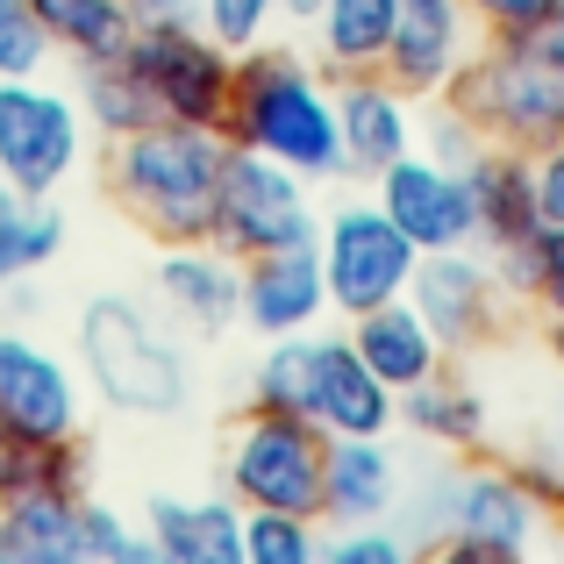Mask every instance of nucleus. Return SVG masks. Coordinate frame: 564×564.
I'll return each mask as SVG.
<instances>
[{
	"mask_svg": "<svg viewBox=\"0 0 564 564\" xmlns=\"http://www.w3.org/2000/svg\"><path fill=\"white\" fill-rule=\"evenodd\" d=\"M221 137H229L236 151H264V158H279V165H293L301 180H344L336 79L322 65H307L301 51H279V43L236 51Z\"/></svg>",
	"mask_w": 564,
	"mask_h": 564,
	"instance_id": "obj_1",
	"label": "nucleus"
},
{
	"mask_svg": "<svg viewBox=\"0 0 564 564\" xmlns=\"http://www.w3.org/2000/svg\"><path fill=\"white\" fill-rule=\"evenodd\" d=\"M221 165H229V137L221 129L143 122L129 137H108V193L158 250L215 236Z\"/></svg>",
	"mask_w": 564,
	"mask_h": 564,
	"instance_id": "obj_2",
	"label": "nucleus"
},
{
	"mask_svg": "<svg viewBox=\"0 0 564 564\" xmlns=\"http://www.w3.org/2000/svg\"><path fill=\"white\" fill-rule=\"evenodd\" d=\"M436 100H451L486 143H514L529 158L564 143V22L471 51Z\"/></svg>",
	"mask_w": 564,
	"mask_h": 564,
	"instance_id": "obj_3",
	"label": "nucleus"
},
{
	"mask_svg": "<svg viewBox=\"0 0 564 564\" xmlns=\"http://www.w3.org/2000/svg\"><path fill=\"white\" fill-rule=\"evenodd\" d=\"M79 372L129 422H165L193 400V365L180 336L129 293H94L79 307Z\"/></svg>",
	"mask_w": 564,
	"mask_h": 564,
	"instance_id": "obj_4",
	"label": "nucleus"
},
{
	"mask_svg": "<svg viewBox=\"0 0 564 564\" xmlns=\"http://www.w3.org/2000/svg\"><path fill=\"white\" fill-rule=\"evenodd\" d=\"M536 536H543V508L514 479V465H471L436 479L422 494V529H414V543L457 564H508Z\"/></svg>",
	"mask_w": 564,
	"mask_h": 564,
	"instance_id": "obj_5",
	"label": "nucleus"
},
{
	"mask_svg": "<svg viewBox=\"0 0 564 564\" xmlns=\"http://www.w3.org/2000/svg\"><path fill=\"white\" fill-rule=\"evenodd\" d=\"M122 65L137 72L143 100L158 122H193V129H221L229 115V79H236V51L200 22H137V36L122 43Z\"/></svg>",
	"mask_w": 564,
	"mask_h": 564,
	"instance_id": "obj_6",
	"label": "nucleus"
},
{
	"mask_svg": "<svg viewBox=\"0 0 564 564\" xmlns=\"http://www.w3.org/2000/svg\"><path fill=\"white\" fill-rule=\"evenodd\" d=\"M322 465H329V436L307 414H279V408H250L229 429V479L236 508H286V514H315L322 522Z\"/></svg>",
	"mask_w": 564,
	"mask_h": 564,
	"instance_id": "obj_7",
	"label": "nucleus"
},
{
	"mask_svg": "<svg viewBox=\"0 0 564 564\" xmlns=\"http://www.w3.org/2000/svg\"><path fill=\"white\" fill-rule=\"evenodd\" d=\"M307 186L293 165L264 151H236L221 165V207H215V243L229 258H272V250H307L322 236V215L307 200Z\"/></svg>",
	"mask_w": 564,
	"mask_h": 564,
	"instance_id": "obj_8",
	"label": "nucleus"
},
{
	"mask_svg": "<svg viewBox=\"0 0 564 564\" xmlns=\"http://www.w3.org/2000/svg\"><path fill=\"white\" fill-rule=\"evenodd\" d=\"M86 151V108L79 94L36 79H0V186L51 200L57 186L79 172Z\"/></svg>",
	"mask_w": 564,
	"mask_h": 564,
	"instance_id": "obj_9",
	"label": "nucleus"
},
{
	"mask_svg": "<svg viewBox=\"0 0 564 564\" xmlns=\"http://www.w3.org/2000/svg\"><path fill=\"white\" fill-rule=\"evenodd\" d=\"M315 258H322V279H329V307L350 322L365 307L400 301L414 264H422V250L400 236V221L379 200H344L336 215H322Z\"/></svg>",
	"mask_w": 564,
	"mask_h": 564,
	"instance_id": "obj_10",
	"label": "nucleus"
},
{
	"mask_svg": "<svg viewBox=\"0 0 564 564\" xmlns=\"http://www.w3.org/2000/svg\"><path fill=\"white\" fill-rule=\"evenodd\" d=\"M408 301L422 307V322L436 329V344L451 350H479L486 336L500 329V307H508V286H500V258L479 243L457 250H422L408 279Z\"/></svg>",
	"mask_w": 564,
	"mask_h": 564,
	"instance_id": "obj_11",
	"label": "nucleus"
},
{
	"mask_svg": "<svg viewBox=\"0 0 564 564\" xmlns=\"http://www.w3.org/2000/svg\"><path fill=\"white\" fill-rule=\"evenodd\" d=\"M0 422L14 436H36V443H57V436H79L86 429L79 372L51 344H36L29 329H8V322H0Z\"/></svg>",
	"mask_w": 564,
	"mask_h": 564,
	"instance_id": "obj_12",
	"label": "nucleus"
},
{
	"mask_svg": "<svg viewBox=\"0 0 564 564\" xmlns=\"http://www.w3.org/2000/svg\"><path fill=\"white\" fill-rule=\"evenodd\" d=\"M372 200L400 221L414 250H457V243H479V215H471V186L465 165H443L429 151H408L372 180Z\"/></svg>",
	"mask_w": 564,
	"mask_h": 564,
	"instance_id": "obj_13",
	"label": "nucleus"
},
{
	"mask_svg": "<svg viewBox=\"0 0 564 564\" xmlns=\"http://www.w3.org/2000/svg\"><path fill=\"white\" fill-rule=\"evenodd\" d=\"M301 414L322 436H386L400 422V393L358 358L350 336L307 329V408Z\"/></svg>",
	"mask_w": 564,
	"mask_h": 564,
	"instance_id": "obj_14",
	"label": "nucleus"
},
{
	"mask_svg": "<svg viewBox=\"0 0 564 564\" xmlns=\"http://www.w3.org/2000/svg\"><path fill=\"white\" fill-rule=\"evenodd\" d=\"M471 57V14L465 0H400L393 8V43H386V79L414 100H436Z\"/></svg>",
	"mask_w": 564,
	"mask_h": 564,
	"instance_id": "obj_15",
	"label": "nucleus"
},
{
	"mask_svg": "<svg viewBox=\"0 0 564 564\" xmlns=\"http://www.w3.org/2000/svg\"><path fill=\"white\" fill-rule=\"evenodd\" d=\"M336 137H344V172L379 180L393 158L414 151V94L372 72H336Z\"/></svg>",
	"mask_w": 564,
	"mask_h": 564,
	"instance_id": "obj_16",
	"label": "nucleus"
},
{
	"mask_svg": "<svg viewBox=\"0 0 564 564\" xmlns=\"http://www.w3.org/2000/svg\"><path fill=\"white\" fill-rule=\"evenodd\" d=\"M158 301H165L172 322L200 336H221L229 322H243V258L207 236V243H165L158 250Z\"/></svg>",
	"mask_w": 564,
	"mask_h": 564,
	"instance_id": "obj_17",
	"label": "nucleus"
},
{
	"mask_svg": "<svg viewBox=\"0 0 564 564\" xmlns=\"http://www.w3.org/2000/svg\"><path fill=\"white\" fill-rule=\"evenodd\" d=\"M465 186H471V215H479V250H494V258L543 221L536 158L514 151V143H479L465 158Z\"/></svg>",
	"mask_w": 564,
	"mask_h": 564,
	"instance_id": "obj_18",
	"label": "nucleus"
},
{
	"mask_svg": "<svg viewBox=\"0 0 564 564\" xmlns=\"http://www.w3.org/2000/svg\"><path fill=\"white\" fill-rule=\"evenodd\" d=\"M322 315H329V279H322L315 243L272 250V258H243V322L258 336H301Z\"/></svg>",
	"mask_w": 564,
	"mask_h": 564,
	"instance_id": "obj_19",
	"label": "nucleus"
},
{
	"mask_svg": "<svg viewBox=\"0 0 564 564\" xmlns=\"http://www.w3.org/2000/svg\"><path fill=\"white\" fill-rule=\"evenodd\" d=\"M400 508V465L386 436H329L322 465V522L358 529V522H393Z\"/></svg>",
	"mask_w": 564,
	"mask_h": 564,
	"instance_id": "obj_20",
	"label": "nucleus"
},
{
	"mask_svg": "<svg viewBox=\"0 0 564 564\" xmlns=\"http://www.w3.org/2000/svg\"><path fill=\"white\" fill-rule=\"evenodd\" d=\"M143 536L158 564H243V508L229 500H180L158 494L143 508Z\"/></svg>",
	"mask_w": 564,
	"mask_h": 564,
	"instance_id": "obj_21",
	"label": "nucleus"
},
{
	"mask_svg": "<svg viewBox=\"0 0 564 564\" xmlns=\"http://www.w3.org/2000/svg\"><path fill=\"white\" fill-rule=\"evenodd\" d=\"M344 336L358 344V358L372 365V372L393 386V393L422 386L429 372H443V358H451L408 293H400V301H386V307H365V315H350V329H344Z\"/></svg>",
	"mask_w": 564,
	"mask_h": 564,
	"instance_id": "obj_22",
	"label": "nucleus"
},
{
	"mask_svg": "<svg viewBox=\"0 0 564 564\" xmlns=\"http://www.w3.org/2000/svg\"><path fill=\"white\" fill-rule=\"evenodd\" d=\"M79 500L72 494H8L0 500V564H86L79 557Z\"/></svg>",
	"mask_w": 564,
	"mask_h": 564,
	"instance_id": "obj_23",
	"label": "nucleus"
},
{
	"mask_svg": "<svg viewBox=\"0 0 564 564\" xmlns=\"http://www.w3.org/2000/svg\"><path fill=\"white\" fill-rule=\"evenodd\" d=\"M400 422L422 443H436V451H479L486 443V400H479V386H465L443 365V372H429L422 386L400 393Z\"/></svg>",
	"mask_w": 564,
	"mask_h": 564,
	"instance_id": "obj_24",
	"label": "nucleus"
},
{
	"mask_svg": "<svg viewBox=\"0 0 564 564\" xmlns=\"http://www.w3.org/2000/svg\"><path fill=\"white\" fill-rule=\"evenodd\" d=\"M36 22L51 36V51L72 57V72L100 65V57H122V43L137 36L129 0H36Z\"/></svg>",
	"mask_w": 564,
	"mask_h": 564,
	"instance_id": "obj_25",
	"label": "nucleus"
},
{
	"mask_svg": "<svg viewBox=\"0 0 564 564\" xmlns=\"http://www.w3.org/2000/svg\"><path fill=\"white\" fill-rule=\"evenodd\" d=\"M393 8L400 0H322L315 8V36H322V72H372L386 65L393 43Z\"/></svg>",
	"mask_w": 564,
	"mask_h": 564,
	"instance_id": "obj_26",
	"label": "nucleus"
},
{
	"mask_svg": "<svg viewBox=\"0 0 564 564\" xmlns=\"http://www.w3.org/2000/svg\"><path fill=\"white\" fill-rule=\"evenodd\" d=\"M57 250H65V215L51 200H29V193L0 186V286H22Z\"/></svg>",
	"mask_w": 564,
	"mask_h": 564,
	"instance_id": "obj_27",
	"label": "nucleus"
},
{
	"mask_svg": "<svg viewBox=\"0 0 564 564\" xmlns=\"http://www.w3.org/2000/svg\"><path fill=\"white\" fill-rule=\"evenodd\" d=\"M500 286L529 301L543 322L564 315V221H536L514 250H500Z\"/></svg>",
	"mask_w": 564,
	"mask_h": 564,
	"instance_id": "obj_28",
	"label": "nucleus"
},
{
	"mask_svg": "<svg viewBox=\"0 0 564 564\" xmlns=\"http://www.w3.org/2000/svg\"><path fill=\"white\" fill-rule=\"evenodd\" d=\"M79 108H86V129H100V137H129V129L158 122L151 100H143V86H137V72H129L122 57L79 65Z\"/></svg>",
	"mask_w": 564,
	"mask_h": 564,
	"instance_id": "obj_29",
	"label": "nucleus"
},
{
	"mask_svg": "<svg viewBox=\"0 0 564 564\" xmlns=\"http://www.w3.org/2000/svg\"><path fill=\"white\" fill-rule=\"evenodd\" d=\"M322 522L286 508H243V564H315Z\"/></svg>",
	"mask_w": 564,
	"mask_h": 564,
	"instance_id": "obj_30",
	"label": "nucleus"
},
{
	"mask_svg": "<svg viewBox=\"0 0 564 564\" xmlns=\"http://www.w3.org/2000/svg\"><path fill=\"white\" fill-rule=\"evenodd\" d=\"M79 557L86 564H158L151 536H137V529H129L115 508H100L94 494L79 500Z\"/></svg>",
	"mask_w": 564,
	"mask_h": 564,
	"instance_id": "obj_31",
	"label": "nucleus"
},
{
	"mask_svg": "<svg viewBox=\"0 0 564 564\" xmlns=\"http://www.w3.org/2000/svg\"><path fill=\"white\" fill-rule=\"evenodd\" d=\"M51 36L36 22V0H0V79H36L51 72Z\"/></svg>",
	"mask_w": 564,
	"mask_h": 564,
	"instance_id": "obj_32",
	"label": "nucleus"
},
{
	"mask_svg": "<svg viewBox=\"0 0 564 564\" xmlns=\"http://www.w3.org/2000/svg\"><path fill=\"white\" fill-rule=\"evenodd\" d=\"M465 14L486 43H500V36H536V29L564 22V0H465Z\"/></svg>",
	"mask_w": 564,
	"mask_h": 564,
	"instance_id": "obj_33",
	"label": "nucleus"
},
{
	"mask_svg": "<svg viewBox=\"0 0 564 564\" xmlns=\"http://www.w3.org/2000/svg\"><path fill=\"white\" fill-rule=\"evenodd\" d=\"M193 14H200L207 29H215L229 51H250V43L272 36L279 22V0H193Z\"/></svg>",
	"mask_w": 564,
	"mask_h": 564,
	"instance_id": "obj_34",
	"label": "nucleus"
},
{
	"mask_svg": "<svg viewBox=\"0 0 564 564\" xmlns=\"http://www.w3.org/2000/svg\"><path fill=\"white\" fill-rule=\"evenodd\" d=\"M414 543L400 536V529H386V522H358V529H336V543H322V557H336V564H408Z\"/></svg>",
	"mask_w": 564,
	"mask_h": 564,
	"instance_id": "obj_35",
	"label": "nucleus"
},
{
	"mask_svg": "<svg viewBox=\"0 0 564 564\" xmlns=\"http://www.w3.org/2000/svg\"><path fill=\"white\" fill-rule=\"evenodd\" d=\"M514 479L529 486V500L543 508V522H564V451H529L514 465Z\"/></svg>",
	"mask_w": 564,
	"mask_h": 564,
	"instance_id": "obj_36",
	"label": "nucleus"
},
{
	"mask_svg": "<svg viewBox=\"0 0 564 564\" xmlns=\"http://www.w3.org/2000/svg\"><path fill=\"white\" fill-rule=\"evenodd\" d=\"M479 143H486V137L451 108V100H443V108H429V158H443V165H465Z\"/></svg>",
	"mask_w": 564,
	"mask_h": 564,
	"instance_id": "obj_37",
	"label": "nucleus"
},
{
	"mask_svg": "<svg viewBox=\"0 0 564 564\" xmlns=\"http://www.w3.org/2000/svg\"><path fill=\"white\" fill-rule=\"evenodd\" d=\"M536 193H543V221H564V143L536 151Z\"/></svg>",
	"mask_w": 564,
	"mask_h": 564,
	"instance_id": "obj_38",
	"label": "nucleus"
},
{
	"mask_svg": "<svg viewBox=\"0 0 564 564\" xmlns=\"http://www.w3.org/2000/svg\"><path fill=\"white\" fill-rule=\"evenodd\" d=\"M129 14H137V22H186L193 0H129Z\"/></svg>",
	"mask_w": 564,
	"mask_h": 564,
	"instance_id": "obj_39",
	"label": "nucleus"
},
{
	"mask_svg": "<svg viewBox=\"0 0 564 564\" xmlns=\"http://www.w3.org/2000/svg\"><path fill=\"white\" fill-rule=\"evenodd\" d=\"M543 344H551V358H557V372H564V315H551V336H543Z\"/></svg>",
	"mask_w": 564,
	"mask_h": 564,
	"instance_id": "obj_40",
	"label": "nucleus"
}]
</instances>
